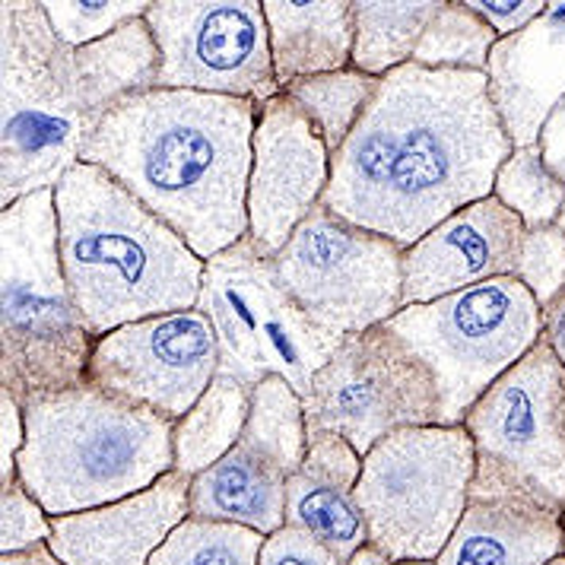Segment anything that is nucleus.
<instances>
[{
  "instance_id": "1",
  "label": "nucleus",
  "mask_w": 565,
  "mask_h": 565,
  "mask_svg": "<svg viewBox=\"0 0 565 565\" xmlns=\"http://www.w3.org/2000/svg\"><path fill=\"white\" fill-rule=\"evenodd\" d=\"M512 153L487 74L404 64L379 83L334 156L321 206L411 248L463 206L492 198Z\"/></svg>"
},
{
  "instance_id": "2",
  "label": "nucleus",
  "mask_w": 565,
  "mask_h": 565,
  "mask_svg": "<svg viewBox=\"0 0 565 565\" xmlns=\"http://www.w3.org/2000/svg\"><path fill=\"white\" fill-rule=\"evenodd\" d=\"M257 118L255 103L150 89L111 105L79 159L105 169L210 260L248 238Z\"/></svg>"
},
{
  "instance_id": "3",
  "label": "nucleus",
  "mask_w": 565,
  "mask_h": 565,
  "mask_svg": "<svg viewBox=\"0 0 565 565\" xmlns=\"http://www.w3.org/2000/svg\"><path fill=\"white\" fill-rule=\"evenodd\" d=\"M61 267L93 340L198 309L206 260L105 169L79 162L54 188Z\"/></svg>"
},
{
  "instance_id": "4",
  "label": "nucleus",
  "mask_w": 565,
  "mask_h": 565,
  "mask_svg": "<svg viewBox=\"0 0 565 565\" xmlns=\"http://www.w3.org/2000/svg\"><path fill=\"white\" fill-rule=\"evenodd\" d=\"M23 413L17 480L52 518L130 499L175 470V423L89 382L39 394Z\"/></svg>"
},
{
  "instance_id": "5",
  "label": "nucleus",
  "mask_w": 565,
  "mask_h": 565,
  "mask_svg": "<svg viewBox=\"0 0 565 565\" xmlns=\"http://www.w3.org/2000/svg\"><path fill=\"white\" fill-rule=\"evenodd\" d=\"M96 128L77 52L54 35L42 0L0 3V210L54 191Z\"/></svg>"
},
{
  "instance_id": "6",
  "label": "nucleus",
  "mask_w": 565,
  "mask_h": 565,
  "mask_svg": "<svg viewBox=\"0 0 565 565\" xmlns=\"http://www.w3.org/2000/svg\"><path fill=\"white\" fill-rule=\"evenodd\" d=\"M93 334L57 248L54 191L0 210V387L20 404L86 382Z\"/></svg>"
},
{
  "instance_id": "7",
  "label": "nucleus",
  "mask_w": 565,
  "mask_h": 565,
  "mask_svg": "<svg viewBox=\"0 0 565 565\" xmlns=\"http://www.w3.org/2000/svg\"><path fill=\"white\" fill-rule=\"evenodd\" d=\"M477 473L463 426H413L362 458L356 502L369 546L391 563H436L458 531Z\"/></svg>"
},
{
  "instance_id": "8",
  "label": "nucleus",
  "mask_w": 565,
  "mask_h": 565,
  "mask_svg": "<svg viewBox=\"0 0 565 565\" xmlns=\"http://www.w3.org/2000/svg\"><path fill=\"white\" fill-rule=\"evenodd\" d=\"M385 328L433 372L441 426H463L470 407L537 347L543 311L524 282L499 277L407 306Z\"/></svg>"
},
{
  "instance_id": "9",
  "label": "nucleus",
  "mask_w": 565,
  "mask_h": 565,
  "mask_svg": "<svg viewBox=\"0 0 565 565\" xmlns=\"http://www.w3.org/2000/svg\"><path fill=\"white\" fill-rule=\"evenodd\" d=\"M198 309L220 340V375L245 387L282 379L306 397L340 347L292 302L274 274V260L257 255L248 238L206 260Z\"/></svg>"
},
{
  "instance_id": "10",
  "label": "nucleus",
  "mask_w": 565,
  "mask_h": 565,
  "mask_svg": "<svg viewBox=\"0 0 565 565\" xmlns=\"http://www.w3.org/2000/svg\"><path fill=\"white\" fill-rule=\"evenodd\" d=\"M477 492H514L565 514V369L537 347L470 407Z\"/></svg>"
},
{
  "instance_id": "11",
  "label": "nucleus",
  "mask_w": 565,
  "mask_h": 565,
  "mask_svg": "<svg viewBox=\"0 0 565 565\" xmlns=\"http://www.w3.org/2000/svg\"><path fill=\"white\" fill-rule=\"evenodd\" d=\"M274 274L292 302L337 340L382 328L404 309V248L318 206L292 232Z\"/></svg>"
},
{
  "instance_id": "12",
  "label": "nucleus",
  "mask_w": 565,
  "mask_h": 565,
  "mask_svg": "<svg viewBox=\"0 0 565 565\" xmlns=\"http://www.w3.org/2000/svg\"><path fill=\"white\" fill-rule=\"evenodd\" d=\"M302 407L309 433L347 438L362 458L401 429L441 426L433 372L385 324L343 337Z\"/></svg>"
},
{
  "instance_id": "13",
  "label": "nucleus",
  "mask_w": 565,
  "mask_h": 565,
  "mask_svg": "<svg viewBox=\"0 0 565 565\" xmlns=\"http://www.w3.org/2000/svg\"><path fill=\"white\" fill-rule=\"evenodd\" d=\"M159 86L264 105L280 96L260 0H153Z\"/></svg>"
},
{
  "instance_id": "14",
  "label": "nucleus",
  "mask_w": 565,
  "mask_h": 565,
  "mask_svg": "<svg viewBox=\"0 0 565 565\" xmlns=\"http://www.w3.org/2000/svg\"><path fill=\"white\" fill-rule=\"evenodd\" d=\"M309 451L302 397L282 379L252 387V413L230 455L191 480V518L226 521L264 537L286 527V487Z\"/></svg>"
},
{
  "instance_id": "15",
  "label": "nucleus",
  "mask_w": 565,
  "mask_h": 565,
  "mask_svg": "<svg viewBox=\"0 0 565 565\" xmlns=\"http://www.w3.org/2000/svg\"><path fill=\"white\" fill-rule=\"evenodd\" d=\"M220 375V340L201 309L169 311L99 337L86 382L179 423Z\"/></svg>"
},
{
  "instance_id": "16",
  "label": "nucleus",
  "mask_w": 565,
  "mask_h": 565,
  "mask_svg": "<svg viewBox=\"0 0 565 565\" xmlns=\"http://www.w3.org/2000/svg\"><path fill=\"white\" fill-rule=\"evenodd\" d=\"M334 156L311 121L280 93L260 105L248 181V242L274 260L331 188Z\"/></svg>"
},
{
  "instance_id": "17",
  "label": "nucleus",
  "mask_w": 565,
  "mask_h": 565,
  "mask_svg": "<svg viewBox=\"0 0 565 565\" xmlns=\"http://www.w3.org/2000/svg\"><path fill=\"white\" fill-rule=\"evenodd\" d=\"M527 230L495 198L463 206L404 248V309L426 306L480 282L514 277Z\"/></svg>"
},
{
  "instance_id": "18",
  "label": "nucleus",
  "mask_w": 565,
  "mask_h": 565,
  "mask_svg": "<svg viewBox=\"0 0 565 565\" xmlns=\"http://www.w3.org/2000/svg\"><path fill=\"white\" fill-rule=\"evenodd\" d=\"M188 492L191 477L172 470L130 499L52 518L49 546L64 565H150L169 534L191 518Z\"/></svg>"
},
{
  "instance_id": "19",
  "label": "nucleus",
  "mask_w": 565,
  "mask_h": 565,
  "mask_svg": "<svg viewBox=\"0 0 565 565\" xmlns=\"http://www.w3.org/2000/svg\"><path fill=\"white\" fill-rule=\"evenodd\" d=\"M487 77L514 150L534 147L543 121L565 96V3H550L537 23L499 39Z\"/></svg>"
},
{
  "instance_id": "20",
  "label": "nucleus",
  "mask_w": 565,
  "mask_h": 565,
  "mask_svg": "<svg viewBox=\"0 0 565 565\" xmlns=\"http://www.w3.org/2000/svg\"><path fill=\"white\" fill-rule=\"evenodd\" d=\"M362 455L334 433H309V451L286 487V524L328 546L347 565L369 546L356 502Z\"/></svg>"
},
{
  "instance_id": "21",
  "label": "nucleus",
  "mask_w": 565,
  "mask_h": 565,
  "mask_svg": "<svg viewBox=\"0 0 565 565\" xmlns=\"http://www.w3.org/2000/svg\"><path fill=\"white\" fill-rule=\"evenodd\" d=\"M565 556V514L514 492H477L436 565H550Z\"/></svg>"
},
{
  "instance_id": "22",
  "label": "nucleus",
  "mask_w": 565,
  "mask_h": 565,
  "mask_svg": "<svg viewBox=\"0 0 565 565\" xmlns=\"http://www.w3.org/2000/svg\"><path fill=\"white\" fill-rule=\"evenodd\" d=\"M280 93L296 79L353 67V0H264Z\"/></svg>"
},
{
  "instance_id": "23",
  "label": "nucleus",
  "mask_w": 565,
  "mask_h": 565,
  "mask_svg": "<svg viewBox=\"0 0 565 565\" xmlns=\"http://www.w3.org/2000/svg\"><path fill=\"white\" fill-rule=\"evenodd\" d=\"M74 52L83 99L96 125L111 105L159 86V49L147 20H134L103 42Z\"/></svg>"
},
{
  "instance_id": "24",
  "label": "nucleus",
  "mask_w": 565,
  "mask_h": 565,
  "mask_svg": "<svg viewBox=\"0 0 565 565\" xmlns=\"http://www.w3.org/2000/svg\"><path fill=\"white\" fill-rule=\"evenodd\" d=\"M252 413V387L235 379L216 375L206 394L175 423V470L184 477H198L206 467L223 461L245 433Z\"/></svg>"
},
{
  "instance_id": "25",
  "label": "nucleus",
  "mask_w": 565,
  "mask_h": 565,
  "mask_svg": "<svg viewBox=\"0 0 565 565\" xmlns=\"http://www.w3.org/2000/svg\"><path fill=\"white\" fill-rule=\"evenodd\" d=\"M438 3L441 0H353V67L365 77L385 79L391 71L413 64Z\"/></svg>"
},
{
  "instance_id": "26",
  "label": "nucleus",
  "mask_w": 565,
  "mask_h": 565,
  "mask_svg": "<svg viewBox=\"0 0 565 565\" xmlns=\"http://www.w3.org/2000/svg\"><path fill=\"white\" fill-rule=\"evenodd\" d=\"M379 83L382 79L365 77L356 67H347L337 74L296 79L282 93L309 118L311 128L324 140L328 153L337 156L360 125L362 111L372 103Z\"/></svg>"
},
{
  "instance_id": "27",
  "label": "nucleus",
  "mask_w": 565,
  "mask_h": 565,
  "mask_svg": "<svg viewBox=\"0 0 565 565\" xmlns=\"http://www.w3.org/2000/svg\"><path fill=\"white\" fill-rule=\"evenodd\" d=\"M499 35L470 10L467 0H441L423 32L413 64L433 71H473L487 74Z\"/></svg>"
},
{
  "instance_id": "28",
  "label": "nucleus",
  "mask_w": 565,
  "mask_h": 565,
  "mask_svg": "<svg viewBox=\"0 0 565 565\" xmlns=\"http://www.w3.org/2000/svg\"><path fill=\"white\" fill-rule=\"evenodd\" d=\"M492 198L512 210L524 230L556 226L565 210V181H559L543 162L540 147H518L499 169Z\"/></svg>"
},
{
  "instance_id": "29",
  "label": "nucleus",
  "mask_w": 565,
  "mask_h": 565,
  "mask_svg": "<svg viewBox=\"0 0 565 565\" xmlns=\"http://www.w3.org/2000/svg\"><path fill=\"white\" fill-rule=\"evenodd\" d=\"M264 534L226 524L184 518L169 540L156 550L150 565H257Z\"/></svg>"
},
{
  "instance_id": "30",
  "label": "nucleus",
  "mask_w": 565,
  "mask_h": 565,
  "mask_svg": "<svg viewBox=\"0 0 565 565\" xmlns=\"http://www.w3.org/2000/svg\"><path fill=\"white\" fill-rule=\"evenodd\" d=\"M54 35L67 49H86L143 20L153 0H42Z\"/></svg>"
},
{
  "instance_id": "31",
  "label": "nucleus",
  "mask_w": 565,
  "mask_h": 565,
  "mask_svg": "<svg viewBox=\"0 0 565 565\" xmlns=\"http://www.w3.org/2000/svg\"><path fill=\"white\" fill-rule=\"evenodd\" d=\"M514 280L524 282V289L537 299L540 309L565 292V232L559 226L527 232Z\"/></svg>"
},
{
  "instance_id": "32",
  "label": "nucleus",
  "mask_w": 565,
  "mask_h": 565,
  "mask_svg": "<svg viewBox=\"0 0 565 565\" xmlns=\"http://www.w3.org/2000/svg\"><path fill=\"white\" fill-rule=\"evenodd\" d=\"M52 543V514L17 480L0 489V556Z\"/></svg>"
},
{
  "instance_id": "33",
  "label": "nucleus",
  "mask_w": 565,
  "mask_h": 565,
  "mask_svg": "<svg viewBox=\"0 0 565 565\" xmlns=\"http://www.w3.org/2000/svg\"><path fill=\"white\" fill-rule=\"evenodd\" d=\"M257 565H343L328 546L318 540L296 531V527H280L277 534L264 537L260 563Z\"/></svg>"
},
{
  "instance_id": "34",
  "label": "nucleus",
  "mask_w": 565,
  "mask_h": 565,
  "mask_svg": "<svg viewBox=\"0 0 565 565\" xmlns=\"http://www.w3.org/2000/svg\"><path fill=\"white\" fill-rule=\"evenodd\" d=\"M467 3L499 39H512L518 32H524L531 23H537L550 7L543 0H467Z\"/></svg>"
},
{
  "instance_id": "35",
  "label": "nucleus",
  "mask_w": 565,
  "mask_h": 565,
  "mask_svg": "<svg viewBox=\"0 0 565 565\" xmlns=\"http://www.w3.org/2000/svg\"><path fill=\"white\" fill-rule=\"evenodd\" d=\"M26 445L23 404L0 387V489L17 483V458Z\"/></svg>"
},
{
  "instance_id": "36",
  "label": "nucleus",
  "mask_w": 565,
  "mask_h": 565,
  "mask_svg": "<svg viewBox=\"0 0 565 565\" xmlns=\"http://www.w3.org/2000/svg\"><path fill=\"white\" fill-rule=\"evenodd\" d=\"M543 162L550 166V172L559 181H565V96L550 111V118L543 121L537 140Z\"/></svg>"
},
{
  "instance_id": "37",
  "label": "nucleus",
  "mask_w": 565,
  "mask_h": 565,
  "mask_svg": "<svg viewBox=\"0 0 565 565\" xmlns=\"http://www.w3.org/2000/svg\"><path fill=\"white\" fill-rule=\"evenodd\" d=\"M543 343L553 350V356L565 369V292H559L550 306H543Z\"/></svg>"
},
{
  "instance_id": "38",
  "label": "nucleus",
  "mask_w": 565,
  "mask_h": 565,
  "mask_svg": "<svg viewBox=\"0 0 565 565\" xmlns=\"http://www.w3.org/2000/svg\"><path fill=\"white\" fill-rule=\"evenodd\" d=\"M0 565H64L49 543L26 550V553H10V556H0Z\"/></svg>"
},
{
  "instance_id": "39",
  "label": "nucleus",
  "mask_w": 565,
  "mask_h": 565,
  "mask_svg": "<svg viewBox=\"0 0 565 565\" xmlns=\"http://www.w3.org/2000/svg\"><path fill=\"white\" fill-rule=\"evenodd\" d=\"M347 565H397V563H391L385 553H379L375 546H362L360 553H356V556H353Z\"/></svg>"
},
{
  "instance_id": "40",
  "label": "nucleus",
  "mask_w": 565,
  "mask_h": 565,
  "mask_svg": "<svg viewBox=\"0 0 565 565\" xmlns=\"http://www.w3.org/2000/svg\"><path fill=\"white\" fill-rule=\"evenodd\" d=\"M556 226H559V230L565 232V210H563V216H559V223H556Z\"/></svg>"
},
{
  "instance_id": "41",
  "label": "nucleus",
  "mask_w": 565,
  "mask_h": 565,
  "mask_svg": "<svg viewBox=\"0 0 565 565\" xmlns=\"http://www.w3.org/2000/svg\"><path fill=\"white\" fill-rule=\"evenodd\" d=\"M550 565H565V556H559V559H556V563H550Z\"/></svg>"
},
{
  "instance_id": "42",
  "label": "nucleus",
  "mask_w": 565,
  "mask_h": 565,
  "mask_svg": "<svg viewBox=\"0 0 565 565\" xmlns=\"http://www.w3.org/2000/svg\"><path fill=\"white\" fill-rule=\"evenodd\" d=\"M401 565H436V563H401Z\"/></svg>"
}]
</instances>
